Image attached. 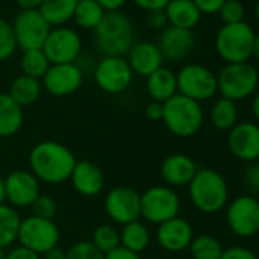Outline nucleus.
<instances>
[{"label":"nucleus","mask_w":259,"mask_h":259,"mask_svg":"<svg viewBox=\"0 0 259 259\" xmlns=\"http://www.w3.org/2000/svg\"><path fill=\"white\" fill-rule=\"evenodd\" d=\"M76 162L72 150L55 141L38 142L29 153V171L40 183L43 182L48 185L67 182Z\"/></svg>","instance_id":"f257e3e1"},{"label":"nucleus","mask_w":259,"mask_h":259,"mask_svg":"<svg viewBox=\"0 0 259 259\" xmlns=\"http://www.w3.org/2000/svg\"><path fill=\"white\" fill-rule=\"evenodd\" d=\"M95 45L105 57H123L135 45V28L125 14L105 13L93 29Z\"/></svg>","instance_id":"f03ea898"},{"label":"nucleus","mask_w":259,"mask_h":259,"mask_svg":"<svg viewBox=\"0 0 259 259\" xmlns=\"http://www.w3.org/2000/svg\"><path fill=\"white\" fill-rule=\"evenodd\" d=\"M189 198L194 207L203 213L212 215L223 210L229 200V186L226 179L215 169H198L188 185Z\"/></svg>","instance_id":"7ed1b4c3"},{"label":"nucleus","mask_w":259,"mask_h":259,"mask_svg":"<svg viewBox=\"0 0 259 259\" xmlns=\"http://www.w3.org/2000/svg\"><path fill=\"white\" fill-rule=\"evenodd\" d=\"M204 114L201 104L180 93L174 95L163 104L162 122L169 132L182 139L195 136L203 126Z\"/></svg>","instance_id":"20e7f679"},{"label":"nucleus","mask_w":259,"mask_h":259,"mask_svg":"<svg viewBox=\"0 0 259 259\" xmlns=\"http://www.w3.org/2000/svg\"><path fill=\"white\" fill-rule=\"evenodd\" d=\"M254 31L245 22L223 25L215 37V49L227 63H248L253 57Z\"/></svg>","instance_id":"39448f33"},{"label":"nucleus","mask_w":259,"mask_h":259,"mask_svg":"<svg viewBox=\"0 0 259 259\" xmlns=\"http://www.w3.org/2000/svg\"><path fill=\"white\" fill-rule=\"evenodd\" d=\"M217 82L221 98L238 102L247 99L256 92L259 84V73L250 63L226 64L217 75Z\"/></svg>","instance_id":"423d86ee"},{"label":"nucleus","mask_w":259,"mask_h":259,"mask_svg":"<svg viewBox=\"0 0 259 259\" xmlns=\"http://www.w3.org/2000/svg\"><path fill=\"white\" fill-rule=\"evenodd\" d=\"M180 206L179 194L166 185L151 186L141 194V218L150 224L159 226L179 217Z\"/></svg>","instance_id":"0eeeda50"},{"label":"nucleus","mask_w":259,"mask_h":259,"mask_svg":"<svg viewBox=\"0 0 259 259\" xmlns=\"http://www.w3.org/2000/svg\"><path fill=\"white\" fill-rule=\"evenodd\" d=\"M61 238L60 227L54 220H45L35 215L22 218L17 241L20 245L43 256L46 251L58 247Z\"/></svg>","instance_id":"6e6552de"},{"label":"nucleus","mask_w":259,"mask_h":259,"mask_svg":"<svg viewBox=\"0 0 259 259\" xmlns=\"http://www.w3.org/2000/svg\"><path fill=\"white\" fill-rule=\"evenodd\" d=\"M177 75V92L192 101L203 102L218 92L217 75L203 64H186Z\"/></svg>","instance_id":"1a4fd4ad"},{"label":"nucleus","mask_w":259,"mask_h":259,"mask_svg":"<svg viewBox=\"0 0 259 259\" xmlns=\"http://www.w3.org/2000/svg\"><path fill=\"white\" fill-rule=\"evenodd\" d=\"M11 26L17 48H20L23 52L41 49L51 32V26L38 10H22Z\"/></svg>","instance_id":"9d476101"},{"label":"nucleus","mask_w":259,"mask_h":259,"mask_svg":"<svg viewBox=\"0 0 259 259\" xmlns=\"http://www.w3.org/2000/svg\"><path fill=\"white\" fill-rule=\"evenodd\" d=\"M133 75L132 67L123 57H104L93 72L96 85L108 95L125 92L133 81Z\"/></svg>","instance_id":"9b49d317"},{"label":"nucleus","mask_w":259,"mask_h":259,"mask_svg":"<svg viewBox=\"0 0 259 259\" xmlns=\"http://www.w3.org/2000/svg\"><path fill=\"white\" fill-rule=\"evenodd\" d=\"M107 217L116 224L125 226L141 218V194L130 186L111 188L104 200Z\"/></svg>","instance_id":"f8f14e48"},{"label":"nucleus","mask_w":259,"mask_h":259,"mask_svg":"<svg viewBox=\"0 0 259 259\" xmlns=\"http://www.w3.org/2000/svg\"><path fill=\"white\" fill-rule=\"evenodd\" d=\"M41 49L51 64H70L78 60L82 41L78 32L70 28L60 26L51 29Z\"/></svg>","instance_id":"ddd939ff"},{"label":"nucleus","mask_w":259,"mask_h":259,"mask_svg":"<svg viewBox=\"0 0 259 259\" xmlns=\"http://www.w3.org/2000/svg\"><path fill=\"white\" fill-rule=\"evenodd\" d=\"M229 229L239 238H250L259 232V201L251 195L235 198L226 212Z\"/></svg>","instance_id":"4468645a"},{"label":"nucleus","mask_w":259,"mask_h":259,"mask_svg":"<svg viewBox=\"0 0 259 259\" xmlns=\"http://www.w3.org/2000/svg\"><path fill=\"white\" fill-rule=\"evenodd\" d=\"M4 180L5 201H8V204L14 209L31 207L41 194L40 182L31 171H13Z\"/></svg>","instance_id":"2eb2a0df"},{"label":"nucleus","mask_w":259,"mask_h":259,"mask_svg":"<svg viewBox=\"0 0 259 259\" xmlns=\"http://www.w3.org/2000/svg\"><path fill=\"white\" fill-rule=\"evenodd\" d=\"M84 81L82 70L75 64H51L49 70L41 79L43 89L57 98L70 96L79 90Z\"/></svg>","instance_id":"dca6fc26"},{"label":"nucleus","mask_w":259,"mask_h":259,"mask_svg":"<svg viewBox=\"0 0 259 259\" xmlns=\"http://www.w3.org/2000/svg\"><path fill=\"white\" fill-rule=\"evenodd\" d=\"M230 153L242 160L253 163L259 159V125L251 122L236 123L227 136Z\"/></svg>","instance_id":"f3484780"},{"label":"nucleus","mask_w":259,"mask_h":259,"mask_svg":"<svg viewBox=\"0 0 259 259\" xmlns=\"http://www.w3.org/2000/svg\"><path fill=\"white\" fill-rule=\"evenodd\" d=\"M156 239L163 250L179 253L189 248L194 239V229L188 220L176 217L157 226Z\"/></svg>","instance_id":"a211bd4d"},{"label":"nucleus","mask_w":259,"mask_h":259,"mask_svg":"<svg viewBox=\"0 0 259 259\" xmlns=\"http://www.w3.org/2000/svg\"><path fill=\"white\" fill-rule=\"evenodd\" d=\"M69 180L72 182L73 189L87 198L99 195L105 186L102 169L92 160H78Z\"/></svg>","instance_id":"6ab92c4d"},{"label":"nucleus","mask_w":259,"mask_h":259,"mask_svg":"<svg viewBox=\"0 0 259 259\" xmlns=\"http://www.w3.org/2000/svg\"><path fill=\"white\" fill-rule=\"evenodd\" d=\"M194 45H195V37L192 31L180 29L174 26H166L162 31L157 43L163 58H168L171 61H180L186 58L194 49Z\"/></svg>","instance_id":"aec40b11"},{"label":"nucleus","mask_w":259,"mask_h":259,"mask_svg":"<svg viewBox=\"0 0 259 259\" xmlns=\"http://www.w3.org/2000/svg\"><path fill=\"white\" fill-rule=\"evenodd\" d=\"M128 64L133 73L139 76H150L153 72L162 67L163 55L156 43L151 41H138L128 51Z\"/></svg>","instance_id":"412c9836"},{"label":"nucleus","mask_w":259,"mask_h":259,"mask_svg":"<svg viewBox=\"0 0 259 259\" xmlns=\"http://www.w3.org/2000/svg\"><path fill=\"white\" fill-rule=\"evenodd\" d=\"M197 171V163L189 156L180 153L165 157L160 163V176L169 188L189 185Z\"/></svg>","instance_id":"4be33fe9"},{"label":"nucleus","mask_w":259,"mask_h":259,"mask_svg":"<svg viewBox=\"0 0 259 259\" xmlns=\"http://www.w3.org/2000/svg\"><path fill=\"white\" fill-rule=\"evenodd\" d=\"M163 11L169 26L180 29L192 31L201 19V13L192 0H169Z\"/></svg>","instance_id":"5701e85b"},{"label":"nucleus","mask_w":259,"mask_h":259,"mask_svg":"<svg viewBox=\"0 0 259 259\" xmlns=\"http://www.w3.org/2000/svg\"><path fill=\"white\" fill-rule=\"evenodd\" d=\"M147 92L156 102L165 104L174 95H177V75L166 67H160L147 76Z\"/></svg>","instance_id":"b1692460"},{"label":"nucleus","mask_w":259,"mask_h":259,"mask_svg":"<svg viewBox=\"0 0 259 259\" xmlns=\"http://www.w3.org/2000/svg\"><path fill=\"white\" fill-rule=\"evenodd\" d=\"M23 120V108L8 93H0V138L7 139L19 133Z\"/></svg>","instance_id":"393cba45"},{"label":"nucleus","mask_w":259,"mask_h":259,"mask_svg":"<svg viewBox=\"0 0 259 259\" xmlns=\"http://www.w3.org/2000/svg\"><path fill=\"white\" fill-rule=\"evenodd\" d=\"M119 235H120V247L130 251H135L138 254L145 251L151 242L150 229L141 220H136V221H132L122 226V229L119 230Z\"/></svg>","instance_id":"a878e982"},{"label":"nucleus","mask_w":259,"mask_h":259,"mask_svg":"<svg viewBox=\"0 0 259 259\" xmlns=\"http://www.w3.org/2000/svg\"><path fill=\"white\" fill-rule=\"evenodd\" d=\"M78 0H45L38 8L43 19L49 26H64L73 19Z\"/></svg>","instance_id":"bb28decb"},{"label":"nucleus","mask_w":259,"mask_h":259,"mask_svg":"<svg viewBox=\"0 0 259 259\" xmlns=\"http://www.w3.org/2000/svg\"><path fill=\"white\" fill-rule=\"evenodd\" d=\"M41 90H43V85L40 79L20 75L11 82L8 95L23 108L37 102L41 95Z\"/></svg>","instance_id":"cd10ccee"},{"label":"nucleus","mask_w":259,"mask_h":259,"mask_svg":"<svg viewBox=\"0 0 259 259\" xmlns=\"http://www.w3.org/2000/svg\"><path fill=\"white\" fill-rule=\"evenodd\" d=\"M22 217L10 204H0V248L11 247L19 236Z\"/></svg>","instance_id":"c85d7f7f"},{"label":"nucleus","mask_w":259,"mask_h":259,"mask_svg":"<svg viewBox=\"0 0 259 259\" xmlns=\"http://www.w3.org/2000/svg\"><path fill=\"white\" fill-rule=\"evenodd\" d=\"M210 123L220 132H230L238 123V108L236 102L220 98L210 107Z\"/></svg>","instance_id":"c756f323"},{"label":"nucleus","mask_w":259,"mask_h":259,"mask_svg":"<svg viewBox=\"0 0 259 259\" xmlns=\"http://www.w3.org/2000/svg\"><path fill=\"white\" fill-rule=\"evenodd\" d=\"M105 11L96 0H78V5L73 14L76 25L82 29H95L104 19Z\"/></svg>","instance_id":"7c9ffc66"},{"label":"nucleus","mask_w":259,"mask_h":259,"mask_svg":"<svg viewBox=\"0 0 259 259\" xmlns=\"http://www.w3.org/2000/svg\"><path fill=\"white\" fill-rule=\"evenodd\" d=\"M49 67H51V63L48 57L45 55L43 49H31V51L23 52L22 60H20L22 75L41 81L46 72L49 70Z\"/></svg>","instance_id":"2f4dec72"},{"label":"nucleus","mask_w":259,"mask_h":259,"mask_svg":"<svg viewBox=\"0 0 259 259\" xmlns=\"http://www.w3.org/2000/svg\"><path fill=\"white\" fill-rule=\"evenodd\" d=\"M189 250L194 259H220L224 251L221 242L210 235L194 236Z\"/></svg>","instance_id":"473e14b6"},{"label":"nucleus","mask_w":259,"mask_h":259,"mask_svg":"<svg viewBox=\"0 0 259 259\" xmlns=\"http://www.w3.org/2000/svg\"><path fill=\"white\" fill-rule=\"evenodd\" d=\"M90 242L102 254H107V253L113 251L114 248L120 247V235H119V230L114 226L101 224L93 230Z\"/></svg>","instance_id":"72a5a7b5"},{"label":"nucleus","mask_w":259,"mask_h":259,"mask_svg":"<svg viewBox=\"0 0 259 259\" xmlns=\"http://www.w3.org/2000/svg\"><path fill=\"white\" fill-rule=\"evenodd\" d=\"M17 49L13 26L5 19H0V61L10 60Z\"/></svg>","instance_id":"f704fd0d"},{"label":"nucleus","mask_w":259,"mask_h":259,"mask_svg":"<svg viewBox=\"0 0 259 259\" xmlns=\"http://www.w3.org/2000/svg\"><path fill=\"white\" fill-rule=\"evenodd\" d=\"M218 14L224 25H233V23L244 22L245 8L241 0H226Z\"/></svg>","instance_id":"c9c22d12"},{"label":"nucleus","mask_w":259,"mask_h":259,"mask_svg":"<svg viewBox=\"0 0 259 259\" xmlns=\"http://www.w3.org/2000/svg\"><path fill=\"white\" fill-rule=\"evenodd\" d=\"M66 259H104V254L90 241H78L66 251Z\"/></svg>","instance_id":"e433bc0d"},{"label":"nucleus","mask_w":259,"mask_h":259,"mask_svg":"<svg viewBox=\"0 0 259 259\" xmlns=\"http://www.w3.org/2000/svg\"><path fill=\"white\" fill-rule=\"evenodd\" d=\"M32 209V215L45 218V220H54L58 210L57 201L46 194H40V197L34 201V204L31 206Z\"/></svg>","instance_id":"4c0bfd02"},{"label":"nucleus","mask_w":259,"mask_h":259,"mask_svg":"<svg viewBox=\"0 0 259 259\" xmlns=\"http://www.w3.org/2000/svg\"><path fill=\"white\" fill-rule=\"evenodd\" d=\"M220 259H257V256L245 247L235 245V247H229L227 250H224Z\"/></svg>","instance_id":"58836bf2"},{"label":"nucleus","mask_w":259,"mask_h":259,"mask_svg":"<svg viewBox=\"0 0 259 259\" xmlns=\"http://www.w3.org/2000/svg\"><path fill=\"white\" fill-rule=\"evenodd\" d=\"M244 180H245V185H247L253 192L259 194V163H257V162H253V163L245 169Z\"/></svg>","instance_id":"ea45409f"},{"label":"nucleus","mask_w":259,"mask_h":259,"mask_svg":"<svg viewBox=\"0 0 259 259\" xmlns=\"http://www.w3.org/2000/svg\"><path fill=\"white\" fill-rule=\"evenodd\" d=\"M201 14H217L226 0H192Z\"/></svg>","instance_id":"a19ab883"},{"label":"nucleus","mask_w":259,"mask_h":259,"mask_svg":"<svg viewBox=\"0 0 259 259\" xmlns=\"http://www.w3.org/2000/svg\"><path fill=\"white\" fill-rule=\"evenodd\" d=\"M7 259H41V256L23 245H16L10 251H7Z\"/></svg>","instance_id":"79ce46f5"},{"label":"nucleus","mask_w":259,"mask_h":259,"mask_svg":"<svg viewBox=\"0 0 259 259\" xmlns=\"http://www.w3.org/2000/svg\"><path fill=\"white\" fill-rule=\"evenodd\" d=\"M147 25L151 26L153 29H165L166 25H168V20H166V14L163 10L160 11H150L147 13Z\"/></svg>","instance_id":"37998d69"},{"label":"nucleus","mask_w":259,"mask_h":259,"mask_svg":"<svg viewBox=\"0 0 259 259\" xmlns=\"http://www.w3.org/2000/svg\"><path fill=\"white\" fill-rule=\"evenodd\" d=\"M133 2L144 11H160L165 10L166 5L169 4V0H133Z\"/></svg>","instance_id":"c03bdc74"},{"label":"nucleus","mask_w":259,"mask_h":259,"mask_svg":"<svg viewBox=\"0 0 259 259\" xmlns=\"http://www.w3.org/2000/svg\"><path fill=\"white\" fill-rule=\"evenodd\" d=\"M145 116H147V119L154 120V122L162 120V117H163V104L156 102V101H151L145 107Z\"/></svg>","instance_id":"a18cd8bd"},{"label":"nucleus","mask_w":259,"mask_h":259,"mask_svg":"<svg viewBox=\"0 0 259 259\" xmlns=\"http://www.w3.org/2000/svg\"><path fill=\"white\" fill-rule=\"evenodd\" d=\"M104 259H141V256L135 251H130L123 247H117L113 251L104 254Z\"/></svg>","instance_id":"49530a36"},{"label":"nucleus","mask_w":259,"mask_h":259,"mask_svg":"<svg viewBox=\"0 0 259 259\" xmlns=\"http://www.w3.org/2000/svg\"><path fill=\"white\" fill-rule=\"evenodd\" d=\"M96 2L105 13H117L120 11V8H123L126 0H96Z\"/></svg>","instance_id":"de8ad7c7"},{"label":"nucleus","mask_w":259,"mask_h":259,"mask_svg":"<svg viewBox=\"0 0 259 259\" xmlns=\"http://www.w3.org/2000/svg\"><path fill=\"white\" fill-rule=\"evenodd\" d=\"M22 10H38L45 0H16Z\"/></svg>","instance_id":"09e8293b"},{"label":"nucleus","mask_w":259,"mask_h":259,"mask_svg":"<svg viewBox=\"0 0 259 259\" xmlns=\"http://www.w3.org/2000/svg\"><path fill=\"white\" fill-rule=\"evenodd\" d=\"M43 259H66V251L60 247H54L43 254Z\"/></svg>","instance_id":"8fccbe9b"},{"label":"nucleus","mask_w":259,"mask_h":259,"mask_svg":"<svg viewBox=\"0 0 259 259\" xmlns=\"http://www.w3.org/2000/svg\"><path fill=\"white\" fill-rule=\"evenodd\" d=\"M251 111H253L254 117L259 120V93L253 98V102H251Z\"/></svg>","instance_id":"3c124183"},{"label":"nucleus","mask_w":259,"mask_h":259,"mask_svg":"<svg viewBox=\"0 0 259 259\" xmlns=\"http://www.w3.org/2000/svg\"><path fill=\"white\" fill-rule=\"evenodd\" d=\"M253 57L259 60V32L254 34V40H253Z\"/></svg>","instance_id":"603ef678"},{"label":"nucleus","mask_w":259,"mask_h":259,"mask_svg":"<svg viewBox=\"0 0 259 259\" xmlns=\"http://www.w3.org/2000/svg\"><path fill=\"white\" fill-rule=\"evenodd\" d=\"M5 203V180L0 177V204Z\"/></svg>","instance_id":"864d4df0"},{"label":"nucleus","mask_w":259,"mask_h":259,"mask_svg":"<svg viewBox=\"0 0 259 259\" xmlns=\"http://www.w3.org/2000/svg\"><path fill=\"white\" fill-rule=\"evenodd\" d=\"M0 259H7V251H5V248H0Z\"/></svg>","instance_id":"5fc2aeb1"},{"label":"nucleus","mask_w":259,"mask_h":259,"mask_svg":"<svg viewBox=\"0 0 259 259\" xmlns=\"http://www.w3.org/2000/svg\"><path fill=\"white\" fill-rule=\"evenodd\" d=\"M256 17L259 20V0H257V4H256Z\"/></svg>","instance_id":"6e6d98bb"}]
</instances>
